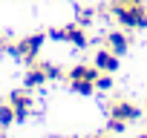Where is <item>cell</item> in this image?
Returning <instances> with one entry per match:
<instances>
[{"instance_id":"1","label":"cell","mask_w":147,"mask_h":138,"mask_svg":"<svg viewBox=\"0 0 147 138\" xmlns=\"http://www.w3.org/2000/svg\"><path fill=\"white\" fill-rule=\"evenodd\" d=\"M113 17L121 26H127V29L147 26V9H144V3H121V0H113Z\"/></svg>"},{"instance_id":"2","label":"cell","mask_w":147,"mask_h":138,"mask_svg":"<svg viewBox=\"0 0 147 138\" xmlns=\"http://www.w3.org/2000/svg\"><path fill=\"white\" fill-rule=\"evenodd\" d=\"M0 46H6L12 55H18V58L35 63V60H38V52H40V46H43V35H29V38H23V40H18V43H0Z\"/></svg>"},{"instance_id":"3","label":"cell","mask_w":147,"mask_h":138,"mask_svg":"<svg viewBox=\"0 0 147 138\" xmlns=\"http://www.w3.org/2000/svg\"><path fill=\"white\" fill-rule=\"evenodd\" d=\"M52 38H55V40H66V43H75V46H87V43H90V38H87L84 26H78V23L63 26V29H55V32H52Z\"/></svg>"},{"instance_id":"4","label":"cell","mask_w":147,"mask_h":138,"mask_svg":"<svg viewBox=\"0 0 147 138\" xmlns=\"http://www.w3.org/2000/svg\"><path fill=\"white\" fill-rule=\"evenodd\" d=\"M9 104H12V109H15V121H23L26 115H29V109H32V95H29V89H15L12 95H9Z\"/></svg>"},{"instance_id":"5","label":"cell","mask_w":147,"mask_h":138,"mask_svg":"<svg viewBox=\"0 0 147 138\" xmlns=\"http://www.w3.org/2000/svg\"><path fill=\"white\" fill-rule=\"evenodd\" d=\"M110 115H115V118H121V121H138V115H141V109L136 107V104H130V101H115L113 107H110Z\"/></svg>"},{"instance_id":"6","label":"cell","mask_w":147,"mask_h":138,"mask_svg":"<svg viewBox=\"0 0 147 138\" xmlns=\"http://www.w3.org/2000/svg\"><path fill=\"white\" fill-rule=\"evenodd\" d=\"M49 81V75H46V69H43V60L38 63H29V72H26V78H23V86L26 89H35V86H40V84H46Z\"/></svg>"},{"instance_id":"7","label":"cell","mask_w":147,"mask_h":138,"mask_svg":"<svg viewBox=\"0 0 147 138\" xmlns=\"http://www.w3.org/2000/svg\"><path fill=\"white\" fill-rule=\"evenodd\" d=\"M101 75V69L92 63V66H87V63H78V66H72L69 69V81H92L95 84V78Z\"/></svg>"},{"instance_id":"8","label":"cell","mask_w":147,"mask_h":138,"mask_svg":"<svg viewBox=\"0 0 147 138\" xmlns=\"http://www.w3.org/2000/svg\"><path fill=\"white\" fill-rule=\"evenodd\" d=\"M95 66L101 69V72H113V69L118 66V55L110 52V49H101V52L95 55Z\"/></svg>"},{"instance_id":"9","label":"cell","mask_w":147,"mask_h":138,"mask_svg":"<svg viewBox=\"0 0 147 138\" xmlns=\"http://www.w3.org/2000/svg\"><path fill=\"white\" fill-rule=\"evenodd\" d=\"M107 49L115 52V55H124V52H127V35H121V32H110V35H107Z\"/></svg>"},{"instance_id":"10","label":"cell","mask_w":147,"mask_h":138,"mask_svg":"<svg viewBox=\"0 0 147 138\" xmlns=\"http://www.w3.org/2000/svg\"><path fill=\"white\" fill-rule=\"evenodd\" d=\"M12 121H15V109H12V104H0V129L9 127Z\"/></svg>"},{"instance_id":"11","label":"cell","mask_w":147,"mask_h":138,"mask_svg":"<svg viewBox=\"0 0 147 138\" xmlns=\"http://www.w3.org/2000/svg\"><path fill=\"white\" fill-rule=\"evenodd\" d=\"M72 89H75V92H81V95H92L95 84H92V81H72Z\"/></svg>"},{"instance_id":"12","label":"cell","mask_w":147,"mask_h":138,"mask_svg":"<svg viewBox=\"0 0 147 138\" xmlns=\"http://www.w3.org/2000/svg\"><path fill=\"white\" fill-rule=\"evenodd\" d=\"M113 86V78H110V72H101L98 78H95V89H110Z\"/></svg>"},{"instance_id":"13","label":"cell","mask_w":147,"mask_h":138,"mask_svg":"<svg viewBox=\"0 0 147 138\" xmlns=\"http://www.w3.org/2000/svg\"><path fill=\"white\" fill-rule=\"evenodd\" d=\"M124 127H127V121H121V118L110 115V127H107L110 132H115V135H118V132H124Z\"/></svg>"},{"instance_id":"14","label":"cell","mask_w":147,"mask_h":138,"mask_svg":"<svg viewBox=\"0 0 147 138\" xmlns=\"http://www.w3.org/2000/svg\"><path fill=\"white\" fill-rule=\"evenodd\" d=\"M43 69H46L49 81H58V78H61V69H58V66H52V63H43Z\"/></svg>"},{"instance_id":"15","label":"cell","mask_w":147,"mask_h":138,"mask_svg":"<svg viewBox=\"0 0 147 138\" xmlns=\"http://www.w3.org/2000/svg\"><path fill=\"white\" fill-rule=\"evenodd\" d=\"M90 20H92V12H90V9H81V12H78V26H87Z\"/></svg>"},{"instance_id":"16","label":"cell","mask_w":147,"mask_h":138,"mask_svg":"<svg viewBox=\"0 0 147 138\" xmlns=\"http://www.w3.org/2000/svg\"><path fill=\"white\" fill-rule=\"evenodd\" d=\"M121 3H144V0H121Z\"/></svg>"},{"instance_id":"17","label":"cell","mask_w":147,"mask_h":138,"mask_svg":"<svg viewBox=\"0 0 147 138\" xmlns=\"http://www.w3.org/2000/svg\"><path fill=\"white\" fill-rule=\"evenodd\" d=\"M92 138H107V135H92Z\"/></svg>"},{"instance_id":"18","label":"cell","mask_w":147,"mask_h":138,"mask_svg":"<svg viewBox=\"0 0 147 138\" xmlns=\"http://www.w3.org/2000/svg\"><path fill=\"white\" fill-rule=\"evenodd\" d=\"M138 138H147V132H144V135H138Z\"/></svg>"},{"instance_id":"19","label":"cell","mask_w":147,"mask_h":138,"mask_svg":"<svg viewBox=\"0 0 147 138\" xmlns=\"http://www.w3.org/2000/svg\"><path fill=\"white\" fill-rule=\"evenodd\" d=\"M0 138H6V135H3V132H0Z\"/></svg>"},{"instance_id":"20","label":"cell","mask_w":147,"mask_h":138,"mask_svg":"<svg viewBox=\"0 0 147 138\" xmlns=\"http://www.w3.org/2000/svg\"><path fill=\"white\" fill-rule=\"evenodd\" d=\"M0 43H3V40H0Z\"/></svg>"}]
</instances>
